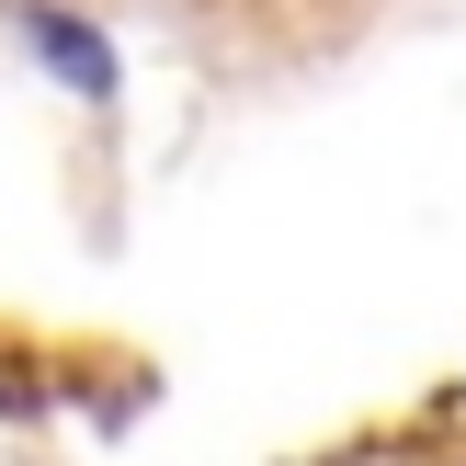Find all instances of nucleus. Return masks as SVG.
Masks as SVG:
<instances>
[{"mask_svg":"<svg viewBox=\"0 0 466 466\" xmlns=\"http://www.w3.org/2000/svg\"><path fill=\"white\" fill-rule=\"evenodd\" d=\"M23 46H35V57L57 68V80L80 91V103H114V46L91 35L80 12H46V0H35V12H23Z\"/></svg>","mask_w":466,"mask_h":466,"instance_id":"1","label":"nucleus"}]
</instances>
